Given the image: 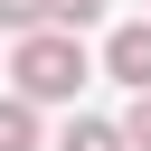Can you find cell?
Listing matches in <instances>:
<instances>
[{"label":"cell","mask_w":151,"mask_h":151,"mask_svg":"<svg viewBox=\"0 0 151 151\" xmlns=\"http://www.w3.org/2000/svg\"><path fill=\"white\" fill-rule=\"evenodd\" d=\"M47 19V0H0V28H38Z\"/></svg>","instance_id":"obj_7"},{"label":"cell","mask_w":151,"mask_h":151,"mask_svg":"<svg viewBox=\"0 0 151 151\" xmlns=\"http://www.w3.org/2000/svg\"><path fill=\"white\" fill-rule=\"evenodd\" d=\"M47 19L57 28H85V19H104V0H47Z\"/></svg>","instance_id":"obj_6"},{"label":"cell","mask_w":151,"mask_h":151,"mask_svg":"<svg viewBox=\"0 0 151 151\" xmlns=\"http://www.w3.org/2000/svg\"><path fill=\"white\" fill-rule=\"evenodd\" d=\"M57 151H132V142H123V123H94V113H85V123H66Z\"/></svg>","instance_id":"obj_4"},{"label":"cell","mask_w":151,"mask_h":151,"mask_svg":"<svg viewBox=\"0 0 151 151\" xmlns=\"http://www.w3.org/2000/svg\"><path fill=\"white\" fill-rule=\"evenodd\" d=\"M104 76H123L132 94L151 85V19H132V28H113V38H104Z\"/></svg>","instance_id":"obj_2"},{"label":"cell","mask_w":151,"mask_h":151,"mask_svg":"<svg viewBox=\"0 0 151 151\" xmlns=\"http://www.w3.org/2000/svg\"><path fill=\"white\" fill-rule=\"evenodd\" d=\"M0 151H38V104L28 94H0Z\"/></svg>","instance_id":"obj_3"},{"label":"cell","mask_w":151,"mask_h":151,"mask_svg":"<svg viewBox=\"0 0 151 151\" xmlns=\"http://www.w3.org/2000/svg\"><path fill=\"white\" fill-rule=\"evenodd\" d=\"M123 142H132V151H151V85L132 94V113H123Z\"/></svg>","instance_id":"obj_5"},{"label":"cell","mask_w":151,"mask_h":151,"mask_svg":"<svg viewBox=\"0 0 151 151\" xmlns=\"http://www.w3.org/2000/svg\"><path fill=\"white\" fill-rule=\"evenodd\" d=\"M9 76H19V94H28V104H66V94L85 85V47H76V28H57V19L19 28V57H9Z\"/></svg>","instance_id":"obj_1"}]
</instances>
